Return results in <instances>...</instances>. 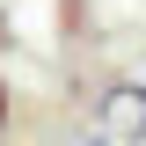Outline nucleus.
Here are the masks:
<instances>
[{
  "label": "nucleus",
  "instance_id": "f257e3e1",
  "mask_svg": "<svg viewBox=\"0 0 146 146\" xmlns=\"http://www.w3.org/2000/svg\"><path fill=\"white\" fill-rule=\"evenodd\" d=\"M102 117H110V139L117 146H139L146 139V88H117L102 102Z\"/></svg>",
  "mask_w": 146,
  "mask_h": 146
},
{
  "label": "nucleus",
  "instance_id": "f03ea898",
  "mask_svg": "<svg viewBox=\"0 0 146 146\" xmlns=\"http://www.w3.org/2000/svg\"><path fill=\"white\" fill-rule=\"evenodd\" d=\"M0 131H7V80H0Z\"/></svg>",
  "mask_w": 146,
  "mask_h": 146
},
{
  "label": "nucleus",
  "instance_id": "7ed1b4c3",
  "mask_svg": "<svg viewBox=\"0 0 146 146\" xmlns=\"http://www.w3.org/2000/svg\"><path fill=\"white\" fill-rule=\"evenodd\" d=\"M95 146H117V139H95Z\"/></svg>",
  "mask_w": 146,
  "mask_h": 146
},
{
  "label": "nucleus",
  "instance_id": "20e7f679",
  "mask_svg": "<svg viewBox=\"0 0 146 146\" xmlns=\"http://www.w3.org/2000/svg\"><path fill=\"white\" fill-rule=\"evenodd\" d=\"M0 29H7V15H0Z\"/></svg>",
  "mask_w": 146,
  "mask_h": 146
}]
</instances>
